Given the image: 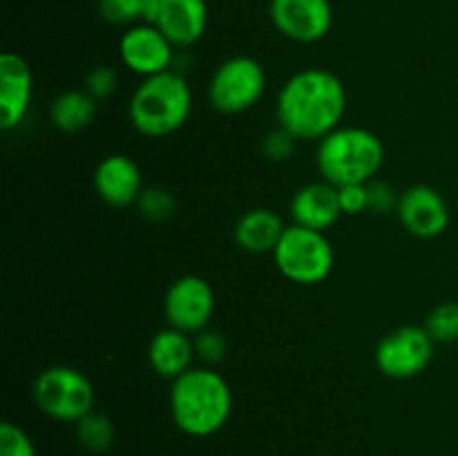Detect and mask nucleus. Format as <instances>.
Wrapping results in <instances>:
<instances>
[{"mask_svg":"<svg viewBox=\"0 0 458 456\" xmlns=\"http://www.w3.org/2000/svg\"><path fill=\"white\" fill-rule=\"evenodd\" d=\"M34 94V74L22 56L4 52L0 56V128H18L30 112Z\"/></svg>","mask_w":458,"mask_h":456,"instance_id":"4468645a","label":"nucleus"},{"mask_svg":"<svg viewBox=\"0 0 458 456\" xmlns=\"http://www.w3.org/2000/svg\"><path fill=\"white\" fill-rule=\"evenodd\" d=\"M367 190H369V210L376 215H387L392 210L398 208V201L401 195L394 190V186H389L387 182H369L367 183Z\"/></svg>","mask_w":458,"mask_h":456,"instance_id":"cd10ccee","label":"nucleus"},{"mask_svg":"<svg viewBox=\"0 0 458 456\" xmlns=\"http://www.w3.org/2000/svg\"><path fill=\"white\" fill-rule=\"evenodd\" d=\"M94 190L114 208L137 204L143 192L141 168L125 155H110L94 170Z\"/></svg>","mask_w":458,"mask_h":456,"instance_id":"2eb2a0df","label":"nucleus"},{"mask_svg":"<svg viewBox=\"0 0 458 456\" xmlns=\"http://www.w3.org/2000/svg\"><path fill=\"white\" fill-rule=\"evenodd\" d=\"M291 217L298 226L322 232L329 231L343 217L338 188L325 179L302 186L291 199Z\"/></svg>","mask_w":458,"mask_h":456,"instance_id":"dca6fc26","label":"nucleus"},{"mask_svg":"<svg viewBox=\"0 0 458 456\" xmlns=\"http://www.w3.org/2000/svg\"><path fill=\"white\" fill-rule=\"evenodd\" d=\"M119 89V72L110 65H97L85 76V92L92 94L97 101L110 98Z\"/></svg>","mask_w":458,"mask_h":456,"instance_id":"393cba45","label":"nucleus"},{"mask_svg":"<svg viewBox=\"0 0 458 456\" xmlns=\"http://www.w3.org/2000/svg\"><path fill=\"white\" fill-rule=\"evenodd\" d=\"M192 112V92L186 76L170 70L143 79L128 106L130 123L148 139H161L183 128Z\"/></svg>","mask_w":458,"mask_h":456,"instance_id":"7ed1b4c3","label":"nucleus"},{"mask_svg":"<svg viewBox=\"0 0 458 456\" xmlns=\"http://www.w3.org/2000/svg\"><path fill=\"white\" fill-rule=\"evenodd\" d=\"M137 208L148 222H168L177 210V201H174L173 192L164 190V188H143V192L137 199Z\"/></svg>","mask_w":458,"mask_h":456,"instance_id":"5701e85b","label":"nucleus"},{"mask_svg":"<svg viewBox=\"0 0 458 456\" xmlns=\"http://www.w3.org/2000/svg\"><path fill=\"white\" fill-rule=\"evenodd\" d=\"M34 402L45 416L61 423H79L94 411V384L74 367L54 365L34 380Z\"/></svg>","mask_w":458,"mask_h":456,"instance_id":"423d86ee","label":"nucleus"},{"mask_svg":"<svg viewBox=\"0 0 458 456\" xmlns=\"http://www.w3.org/2000/svg\"><path fill=\"white\" fill-rule=\"evenodd\" d=\"M268 16L282 36L304 45L322 40L334 25L329 0H271Z\"/></svg>","mask_w":458,"mask_h":456,"instance_id":"9d476101","label":"nucleus"},{"mask_svg":"<svg viewBox=\"0 0 458 456\" xmlns=\"http://www.w3.org/2000/svg\"><path fill=\"white\" fill-rule=\"evenodd\" d=\"M295 146H298V139L286 132L284 128H277L262 139V155L268 161L282 164V161H289L295 155Z\"/></svg>","mask_w":458,"mask_h":456,"instance_id":"a878e982","label":"nucleus"},{"mask_svg":"<svg viewBox=\"0 0 458 456\" xmlns=\"http://www.w3.org/2000/svg\"><path fill=\"white\" fill-rule=\"evenodd\" d=\"M338 199L343 215H360L369 210V190L367 183H349L338 188Z\"/></svg>","mask_w":458,"mask_h":456,"instance_id":"c85d7f7f","label":"nucleus"},{"mask_svg":"<svg viewBox=\"0 0 458 456\" xmlns=\"http://www.w3.org/2000/svg\"><path fill=\"white\" fill-rule=\"evenodd\" d=\"M425 331L437 344H450L458 340V302H441L425 317Z\"/></svg>","mask_w":458,"mask_h":456,"instance_id":"4be33fe9","label":"nucleus"},{"mask_svg":"<svg viewBox=\"0 0 458 456\" xmlns=\"http://www.w3.org/2000/svg\"><path fill=\"white\" fill-rule=\"evenodd\" d=\"M195 356V340L191 338V334L174 329V326L157 331L148 347V362H150L152 371L168 380L186 374L192 367Z\"/></svg>","mask_w":458,"mask_h":456,"instance_id":"f3484780","label":"nucleus"},{"mask_svg":"<svg viewBox=\"0 0 458 456\" xmlns=\"http://www.w3.org/2000/svg\"><path fill=\"white\" fill-rule=\"evenodd\" d=\"M195 353L197 358H201L204 362H208V365H217V362H222L224 358H226V351H228V344H226V338H224L219 331H199V334H195Z\"/></svg>","mask_w":458,"mask_h":456,"instance_id":"bb28decb","label":"nucleus"},{"mask_svg":"<svg viewBox=\"0 0 458 456\" xmlns=\"http://www.w3.org/2000/svg\"><path fill=\"white\" fill-rule=\"evenodd\" d=\"M271 255L277 271L295 284H320L334 268V246L329 237L322 231L298 226V224L286 226L280 244Z\"/></svg>","mask_w":458,"mask_h":456,"instance_id":"39448f33","label":"nucleus"},{"mask_svg":"<svg viewBox=\"0 0 458 456\" xmlns=\"http://www.w3.org/2000/svg\"><path fill=\"white\" fill-rule=\"evenodd\" d=\"M434 340L425 326H398L376 347V365L387 378L410 380L423 374L434 358Z\"/></svg>","mask_w":458,"mask_h":456,"instance_id":"6e6552de","label":"nucleus"},{"mask_svg":"<svg viewBox=\"0 0 458 456\" xmlns=\"http://www.w3.org/2000/svg\"><path fill=\"white\" fill-rule=\"evenodd\" d=\"M396 215L403 228L420 240H434L450 226V208L445 197L428 183H416L403 190Z\"/></svg>","mask_w":458,"mask_h":456,"instance_id":"f8f14e48","label":"nucleus"},{"mask_svg":"<svg viewBox=\"0 0 458 456\" xmlns=\"http://www.w3.org/2000/svg\"><path fill=\"white\" fill-rule=\"evenodd\" d=\"M0 456H36L34 441L25 429L7 420L0 425Z\"/></svg>","mask_w":458,"mask_h":456,"instance_id":"b1692460","label":"nucleus"},{"mask_svg":"<svg viewBox=\"0 0 458 456\" xmlns=\"http://www.w3.org/2000/svg\"><path fill=\"white\" fill-rule=\"evenodd\" d=\"M168 326L195 335L208 326L215 313V291L204 277L183 275L170 284L164 298Z\"/></svg>","mask_w":458,"mask_h":456,"instance_id":"1a4fd4ad","label":"nucleus"},{"mask_svg":"<svg viewBox=\"0 0 458 456\" xmlns=\"http://www.w3.org/2000/svg\"><path fill=\"white\" fill-rule=\"evenodd\" d=\"M152 0H98V13L106 22L116 27H132L148 21Z\"/></svg>","mask_w":458,"mask_h":456,"instance_id":"412c9836","label":"nucleus"},{"mask_svg":"<svg viewBox=\"0 0 458 456\" xmlns=\"http://www.w3.org/2000/svg\"><path fill=\"white\" fill-rule=\"evenodd\" d=\"M174 47H191L204 36L208 25L206 0H152L148 21Z\"/></svg>","mask_w":458,"mask_h":456,"instance_id":"ddd939ff","label":"nucleus"},{"mask_svg":"<svg viewBox=\"0 0 458 456\" xmlns=\"http://www.w3.org/2000/svg\"><path fill=\"white\" fill-rule=\"evenodd\" d=\"M286 226L280 215L271 208H253L237 219L233 235H235L237 246L246 253L264 255L273 253L280 244Z\"/></svg>","mask_w":458,"mask_h":456,"instance_id":"a211bd4d","label":"nucleus"},{"mask_svg":"<svg viewBox=\"0 0 458 456\" xmlns=\"http://www.w3.org/2000/svg\"><path fill=\"white\" fill-rule=\"evenodd\" d=\"M49 114H52V123L61 132H81L97 116V98L85 89H67L54 98Z\"/></svg>","mask_w":458,"mask_h":456,"instance_id":"6ab92c4d","label":"nucleus"},{"mask_svg":"<svg viewBox=\"0 0 458 456\" xmlns=\"http://www.w3.org/2000/svg\"><path fill=\"white\" fill-rule=\"evenodd\" d=\"M170 414L179 432L192 438H208L228 423L233 392L222 374L208 367H191L173 380Z\"/></svg>","mask_w":458,"mask_h":456,"instance_id":"f03ea898","label":"nucleus"},{"mask_svg":"<svg viewBox=\"0 0 458 456\" xmlns=\"http://www.w3.org/2000/svg\"><path fill=\"white\" fill-rule=\"evenodd\" d=\"M76 438L88 452L101 454V452L110 450L114 443V425L106 414L89 411L76 423Z\"/></svg>","mask_w":458,"mask_h":456,"instance_id":"aec40b11","label":"nucleus"},{"mask_svg":"<svg viewBox=\"0 0 458 456\" xmlns=\"http://www.w3.org/2000/svg\"><path fill=\"white\" fill-rule=\"evenodd\" d=\"M267 89V72L250 56H233L215 70L208 101L222 114H242L258 106Z\"/></svg>","mask_w":458,"mask_h":456,"instance_id":"0eeeda50","label":"nucleus"},{"mask_svg":"<svg viewBox=\"0 0 458 456\" xmlns=\"http://www.w3.org/2000/svg\"><path fill=\"white\" fill-rule=\"evenodd\" d=\"M174 45L150 22L128 27L119 40V58L132 74L150 79L173 70Z\"/></svg>","mask_w":458,"mask_h":456,"instance_id":"9b49d317","label":"nucleus"},{"mask_svg":"<svg viewBox=\"0 0 458 456\" xmlns=\"http://www.w3.org/2000/svg\"><path fill=\"white\" fill-rule=\"evenodd\" d=\"M383 161V141L371 130L356 125H340L318 143V170L335 188L374 182Z\"/></svg>","mask_w":458,"mask_h":456,"instance_id":"20e7f679","label":"nucleus"},{"mask_svg":"<svg viewBox=\"0 0 458 456\" xmlns=\"http://www.w3.org/2000/svg\"><path fill=\"white\" fill-rule=\"evenodd\" d=\"M347 110L343 80L322 67L300 70L282 85L276 101L277 125L298 141H320L340 128Z\"/></svg>","mask_w":458,"mask_h":456,"instance_id":"f257e3e1","label":"nucleus"}]
</instances>
